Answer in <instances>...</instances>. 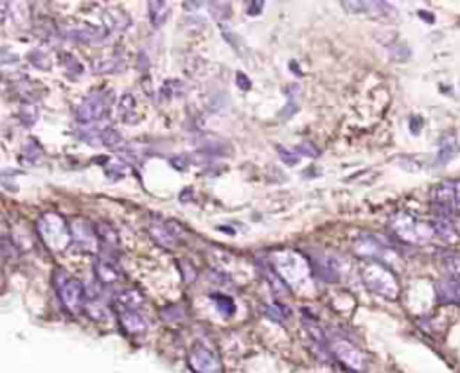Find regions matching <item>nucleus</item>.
<instances>
[{"instance_id": "ddd939ff", "label": "nucleus", "mask_w": 460, "mask_h": 373, "mask_svg": "<svg viewBox=\"0 0 460 373\" xmlns=\"http://www.w3.org/2000/svg\"><path fill=\"white\" fill-rule=\"evenodd\" d=\"M356 254L361 255V257L369 258V260H374V258H397L396 254H392L390 249L387 248L385 244H379L378 240L374 237H361L360 240L356 242ZM378 260V262H379Z\"/></svg>"}, {"instance_id": "20e7f679", "label": "nucleus", "mask_w": 460, "mask_h": 373, "mask_svg": "<svg viewBox=\"0 0 460 373\" xmlns=\"http://www.w3.org/2000/svg\"><path fill=\"white\" fill-rule=\"evenodd\" d=\"M388 224H390L392 232L396 233V237H399L409 244H428L435 235L434 224L425 223L413 214H406V212H397L392 215Z\"/></svg>"}, {"instance_id": "ea45409f", "label": "nucleus", "mask_w": 460, "mask_h": 373, "mask_svg": "<svg viewBox=\"0 0 460 373\" xmlns=\"http://www.w3.org/2000/svg\"><path fill=\"white\" fill-rule=\"evenodd\" d=\"M8 9H9V4H4V2H0V24L4 22L6 17H8Z\"/></svg>"}, {"instance_id": "9d476101", "label": "nucleus", "mask_w": 460, "mask_h": 373, "mask_svg": "<svg viewBox=\"0 0 460 373\" xmlns=\"http://www.w3.org/2000/svg\"><path fill=\"white\" fill-rule=\"evenodd\" d=\"M329 348L345 366H349L354 372L363 370V354L353 343H349L347 339H333L331 343H329Z\"/></svg>"}, {"instance_id": "7c9ffc66", "label": "nucleus", "mask_w": 460, "mask_h": 373, "mask_svg": "<svg viewBox=\"0 0 460 373\" xmlns=\"http://www.w3.org/2000/svg\"><path fill=\"white\" fill-rule=\"evenodd\" d=\"M63 65H65V72L69 74L72 79H79L83 76V65L76 60V56L72 54H63Z\"/></svg>"}, {"instance_id": "a211bd4d", "label": "nucleus", "mask_w": 460, "mask_h": 373, "mask_svg": "<svg viewBox=\"0 0 460 373\" xmlns=\"http://www.w3.org/2000/svg\"><path fill=\"white\" fill-rule=\"evenodd\" d=\"M146 298L138 289L126 288L113 296V307L116 310H141Z\"/></svg>"}, {"instance_id": "f8f14e48", "label": "nucleus", "mask_w": 460, "mask_h": 373, "mask_svg": "<svg viewBox=\"0 0 460 373\" xmlns=\"http://www.w3.org/2000/svg\"><path fill=\"white\" fill-rule=\"evenodd\" d=\"M345 8L353 13H363L369 15V17L374 18H392L394 15H397V11L392 8L387 2H365V0H360V2H345Z\"/></svg>"}, {"instance_id": "f257e3e1", "label": "nucleus", "mask_w": 460, "mask_h": 373, "mask_svg": "<svg viewBox=\"0 0 460 373\" xmlns=\"http://www.w3.org/2000/svg\"><path fill=\"white\" fill-rule=\"evenodd\" d=\"M271 264L276 267L277 275L290 288L304 289L311 285L310 262L306 260L295 249H283L271 257Z\"/></svg>"}, {"instance_id": "5701e85b", "label": "nucleus", "mask_w": 460, "mask_h": 373, "mask_svg": "<svg viewBox=\"0 0 460 373\" xmlns=\"http://www.w3.org/2000/svg\"><path fill=\"white\" fill-rule=\"evenodd\" d=\"M27 61L40 70H51L52 63H54L51 52H49L47 49H42V47L31 49V51L27 52Z\"/></svg>"}, {"instance_id": "4c0bfd02", "label": "nucleus", "mask_w": 460, "mask_h": 373, "mask_svg": "<svg viewBox=\"0 0 460 373\" xmlns=\"http://www.w3.org/2000/svg\"><path fill=\"white\" fill-rule=\"evenodd\" d=\"M453 190H455V210L460 212V181L453 183Z\"/></svg>"}, {"instance_id": "bb28decb", "label": "nucleus", "mask_w": 460, "mask_h": 373, "mask_svg": "<svg viewBox=\"0 0 460 373\" xmlns=\"http://www.w3.org/2000/svg\"><path fill=\"white\" fill-rule=\"evenodd\" d=\"M104 171H106L108 178H112V180H120V178H125L126 172H128V163L120 158L110 160V162L106 163Z\"/></svg>"}, {"instance_id": "412c9836", "label": "nucleus", "mask_w": 460, "mask_h": 373, "mask_svg": "<svg viewBox=\"0 0 460 373\" xmlns=\"http://www.w3.org/2000/svg\"><path fill=\"white\" fill-rule=\"evenodd\" d=\"M117 113H119V119L126 124H135L138 120L137 115V101L132 94H122V97L119 99V104H117Z\"/></svg>"}, {"instance_id": "2eb2a0df", "label": "nucleus", "mask_w": 460, "mask_h": 373, "mask_svg": "<svg viewBox=\"0 0 460 373\" xmlns=\"http://www.w3.org/2000/svg\"><path fill=\"white\" fill-rule=\"evenodd\" d=\"M13 92L17 94L18 99H22L26 104L36 103L43 95V88L40 83L33 81L27 76H18L13 83Z\"/></svg>"}, {"instance_id": "393cba45", "label": "nucleus", "mask_w": 460, "mask_h": 373, "mask_svg": "<svg viewBox=\"0 0 460 373\" xmlns=\"http://www.w3.org/2000/svg\"><path fill=\"white\" fill-rule=\"evenodd\" d=\"M150 20L155 27H160L169 17V4L166 2H150Z\"/></svg>"}, {"instance_id": "423d86ee", "label": "nucleus", "mask_w": 460, "mask_h": 373, "mask_svg": "<svg viewBox=\"0 0 460 373\" xmlns=\"http://www.w3.org/2000/svg\"><path fill=\"white\" fill-rule=\"evenodd\" d=\"M110 106H112V92L92 90L74 110V115L79 124H95L104 119Z\"/></svg>"}, {"instance_id": "1a4fd4ad", "label": "nucleus", "mask_w": 460, "mask_h": 373, "mask_svg": "<svg viewBox=\"0 0 460 373\" xmlns=\"http://www.w3.org/2000/svg\"><path fill=\"white\" fill-rule=\"evenodd\" d=\"M189 365L196 373H223L220 357L203 345H196L189 354Z\"/></svg>"}, {"instance_id": "cd10ccee", "label": "nucleus", "mask_w": 460, "mask_h": 373, "mask_svg": "<svg viewBox=\"0 0 460 373\" xmlns=\"http://www.w3.org/2000/svg\"><path fill=\"white\" fill-rule=\"evenodd\" d=\"M434 230H435V233H439L443 239L450 240V242H453V240L457 239L455 226L450 223V219L447 217H439V221L434 224Z\"/></svg>"}, {"instance_id": "6e6552de", "label": "nucleus", "mask_w": 460, "mask_h": 373, "mask_svg": "<svg viewBox=\"0 0 460 373\" xmlns=\"http://www.w3.org/2000/svg\"><path fill=\"white\" fill-rule=\"evenodd\" d=\"M69 226L74 246H78L85 254H97L100 251L101 240L90 221H86L85 217H74Z\"/></svg>"}, {"instance_id": "4468645a", "label": "nucleus", "mask_w": 460, "mask_h": 373, "mask_svg": "<svg viewBox=\"0 0 460 373\" xmlns=\"http://www.w3.org/2000/svg\"><path fill=\"white\" fill-rule=\"evenodd\" d=\"M103 29L106 33H125L132 27V18L119 8H108L101 13Z\"/></svg>"}, {"instance_id": "c85d7f7f", "label": "nucleus", "mask_w": 460, "mask_h": 373, "mask_svg": "<svg viewBox=\"0 0 460 373\" xmlns=\"http://www.w3.org/2000/svg\"><path fill=\"white\" fill-rule=\"evenodd\" d=\"M212 300H214L216 309L220 310V314L223 316H232L236 313V304L232 301V298H228L225 295H212Z\"/></svg>"}, {"instance_id": "a19ab883", "label": "nucleus", "mask_w": 460, "mask_h": 373, "mask_svg": "<svg viewBox=\"0 0 460 373\" xmlns=\"http://www.w3.org/2000/svg\"><path fill=\"white\" fill-rule=\"evenodd\" d=\"M4 244L0 242V270H2V264H4Z\"/></svg>"}, {"instance_id": "473e14b6", "label": "nucleus", "mask_w": 460, "mask_h": 373, "mask_svg": "<svg viewBox=\"0 0 460 373\" xmlns=\"http://www.w3.org/2000/svg\"><path fill=\"white\" fill-rule=\"evenodd\" d=\"M20 120L26 126H33L38 120V110L33 104H24L20 108Z\"/></svg>"}, {"instance_id": "9b49d317", "label": "nucleus", "mask_w": 460, "mask_h": 373, "mask_svg": "<svg viewBox=\"0 0 460 373\" xmlns=\"http://www.w3.org/2000/svg\"><path fill=\"white\" fill-rule=\"evenodd\" d=\"M117 317L122 331L129 335L146 334L150 329V322L141 310H117Z\"/></svg>"}, {"instance_id": "f3484780", "label": "nucleus", "mask_w": 460, "mask_h": 373, "mask_svg": "<svg viewBox=\"0 0 460 373\" xmlns=\"http://www.w3.org/2000/svg\"><path fill=\"white\" fill-rule=\"evenodd\" d=\"M95 276H97V283L100 285H116V283L122 282L125 275L116 262L106 260V258H100L95 262Z\"/></svg>"}, {"instance_id": "72a5a7b5", "label": "nucleus", "mask_w": 460, "mask_h": 373, "mask_svg": "<svg viewBox=\"0 0 460 373\" xmlns=\"http://www.w3.org/2000/svg\"><path fill=\"white\" fill-rule=\"evenodd\" d=\"M18 61V54L8 47H0V69L11 67Z\"/></svg>"}, {"instance_id": "c9c22d12", "label": "nucleus", "mask_w": 460, "mask_h": 373, "mask_svg": "<svg viewBox=\"0 0 460 373\" xmlns=\"http://www.w3.org/2000/svg\"><path fill=\"white\" fill-rule=\"evenodd\" d=\"M279 153H280V156H283L284 162L288 163V165H297L299 163V156L295 155V151H288V149H284V147H279Z\"/></svg>"}, {"instance_id": "dca6fc26", "label": "nucleus", "mask_w": 460, "mask_h": 373, "mask_svg": "<svg viewBox=\"0 0 460 373\" xmlns=\"http://www.w3.org/2000/svg\"><path fill=\"white\" fill-rule=\"evenodd\" d=\"M148 232H150L151 239L155 240L159 246H162V248L166 249L177 248L178 244L177 233L173 232L171 228H169V224H166L164 221H160V219H153V221H151V224L148 226Z\"/></svg>"}, {"instance_id": "39448f33", "label": "nucleus", "mask_w": 460, "mask_h": 373, "mask_svg": "<svg viewBox=\"0 0 460 373\" xmlns=\"http://www.w3.org/2000/svg\"><path fill=\"white\" fill-rule=\"evenodd\" d=\"M54 288H56L58 296L61 304L69 314L79 316L85 307V285L79 279L70 276L63 267H56L54 271Z\"/></svg>"}, {"instance_id": "37998d69", "label": "nucleus", "mask_w": 460, "mask_h": 373, "mask_svg": "<svg viewBox=\"0 0 460 373\" xmlns=\"http://www.w3.org/2000/svg\"><path fill=\"white\" fill-rule=\"evenodd\" d=\"M419 15H421L422 20H425V18H426V20H428V22H434V17H428V15H430V13H425V11H419Z\"/></svg>"}, {"instance_id": "58836bf2", "label": "nucleus", "mask_w": 460, "mask_h": 373, "mask_svg": "<svg viewBox=\"0 0 460 373\" xmlns=\"http://www.w3.org/2000/svg\"><path fill=\"white\" fill-rule=\"evenodd\" d=\"M262 9V2H255V4H252L248 8V13H250V17H252V15H259V11H261Z\"/></svg>"}, {"instance_id": "4be33fe9", "label": "nucleus", "mask_w": 460, "mask_h": 373, "mask_svg": "<svg viewBox=\"0 0 460 373\" xmlns=\"http://www.w3.org/2000/svg\"><path fill=\"white\" fill-rule=\"evenodd\" d=\"M125 69V60L119 56H104L92 60V70L95 74H113Z\"/></svg>"}, {"instance_id": "79ce46f5", "label": "nucleus", "mask_w": 460, "mask_h": 373, "mask_svg": "<svg viewBox=\"0 0 460 373\" xmlns=\"http://www.w3.org/2000/svg\"><path fill=\"white\" fill-rule=\"evenodd\" d=\"M455 292H457V301H460V276L455 280Z\"/></svg>"}, {"instance_id": "2f4dec72", "label": "nucleus", "mask_w": 460, "mask_h": 373, "mask_svg": "<svg viewBox=\"0 0 460 373\" xmlns=\"http://www.w3.org/2000/svg\"><path fill=\"white\" fill-rule=\"evenodd\" d=\"M160 314H162L164 322L169 323L182 322L185 317V310L182 305H168V307H164V309L160 310Z\"/></svg>"}, {"instance_id": "f03ea898", "label": "nucleus", "mask_w": 460, "mask_h": 373, "mask_svg": "<svg viewBox=\"0 0 460 373\" xmlns=\"http://www.w3.org/2000/svg\"><path fill=\"white\" fill-rule=\"evenodd\" d=\"M36 233L52 254H61L72 244L69 221L56 212H45L36 221Z\"/></svg>"}, {"instance_id": "c756f323", "label": "nucleus", "mask_w": 460, "mask_h": 373, "mask_svg": "<svg viewBox=\"0 0 460 373\" xmlns=\"http://www.w3.org/2000/svg\"><path fill=\"white\" fill-rule=\"evenodd\" d=\"M22 156H24V162L31 163V165H35V163H40L43 153L36 142L29 140V142H26V146H24V153H22Z\"/></svg>"}, {"instance_id": "a878e982", "label": "nucleus", "mask_w": 460, "mask_h": 373, "mask_svg": "<svg viewBox=\"0 0 460 373\" xmlns=\"http://www.w3.org/2000/svg\"><path fill=\"white\" fill-rule=\"evenodd\" d=\"M95 232H97V237H100L101 242H104L110 248H117L119 246V235H117L116 228L112 224L108 223H100L97 228H95Z\"/></svg>"}, {"instance_id": "0eeeda50", "label": "nucleus", "mask_w": 460, "mask_h": 373, "mask_svg": "<svg viewBox=\"0 0 460 373\" xmlns=\"http://www.w3.org/2000/svg\"><path fill=\"white\" fill-rule=\"evenodd\" d=\"M67 40L79 43V45H97L106 40L108 33L103 27H95L85 22H67L58 29Z\"/></svg>"}, {"instance_id": "e433bc0d", "label": "nucleus", "mask_w": 460, "mask_h": 373, "mask_svg": "<svg viewBox=\"0 0 460 373\" xmlns=\"http://www.w3.org/2000/svg\"><path fill=\"white\" fill-rule=\"evenodd\" d=\"M236 81H237V85L241 86V88H243V90H248L250 86H252V83H250V79L246 78L245 74H237L236 76Z\"/></svg>"}, {"instance_id": "f704fd0d", "label": "nucleus", "mask_w": 460, "mask_h": 373, "mask_svg": "<svg viewBox=\"0 0 460 373\" xmlns=\"http://www.w3.org/2000/svg\"><path fill=\"white\" fill-rule=\"evenodd\" d=\"M439 295L443 300L453 301L457 300V292H455V280L453 282H443L439 285Z\"/></svg>"}, {"instance_id": "b1692460", "label": "nucleus", "mask_w": 460, "mask_h": 373, "mask_svg": "<svg viewBox=\"0 0 460 373\" xmlns=\"http://www.w3.org/2000/svg\"><path fill=\"white\" fill-rule=\"evenodd\" d=\"M319 270L320 275L326 280H329V282H338L342 279L340 264H336L335 258H322L319 262Z\"/></svg>"}, {"instance_id": "6ab92c4d", "label": "nucleus", "mask_w": 460, "mask_h": 373, "mask_svg": "<svg viewBox=\"0 0 460 373\" xmlns=\"http://www.w3.org/2000/svg\"><path fill=\"white\" fill-rule=\"evenodd\" d=\"M431 201L435 206H439V210L452 212L455 210V190H453V183L444 181V183L435 185L431 190Z\"/></svg>"}, {"instance_id": "aec40b11", "label": "nucleus", "mask_w": 460, "mask_h": 373, "mask_svg": "<svg viewBox=\"0 0 460 373\" xmlns=\"http://www.w3.org/2000/svg\"><path fill=\"white\" fill-rule=\"evenodd\" d=\"M83 313H86V316L94 320V322L100 323H106L110 317H112V313H110V307L104 304L103 300L100 298H85V307H83Z\"/></svg>"}, {"instance_id": "7ed1b4c3", "label": "nucleus", "mask_w": 460, "mask_h": 373, "mask_svg": "<svg viewBox=\"0 0 460 373\" xmlns=\"http://www.w3.org/2000/svg\"><path fill=\"white\" fill-rule=\"evenodd\" d=\"M361 279L367 288L376 295L394 300L399 295V282L396 275L388 270L383 262L378 260H363L360 266Z\"/></svg>"}]
</instances>
